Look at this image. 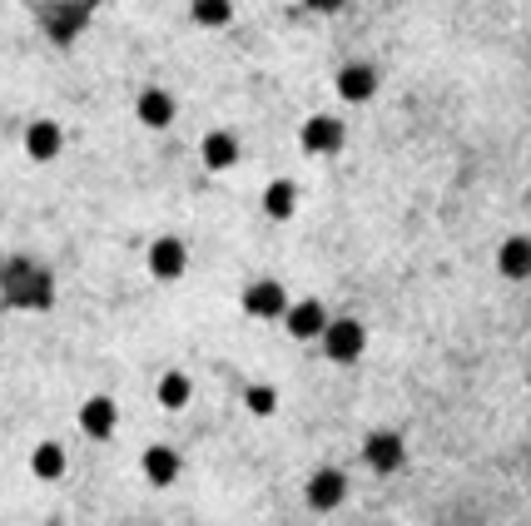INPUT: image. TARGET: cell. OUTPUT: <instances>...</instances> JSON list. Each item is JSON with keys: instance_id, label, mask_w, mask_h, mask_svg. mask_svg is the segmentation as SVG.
<instances>
[{"instance_id": "obj_1", "label": "cell", "mask_w": 531, "mask_h": 526, "mask_svg": "<svg viewBox=\"0 0 531 526\" xmlns=\"http://www.w3.org/2000/svg\"><path fill=\"white\" fill-rule=\"evenodd\" d=\"M318 343H323V358H328V363H343V368H348V363H358V358L368 353V328H363V318H333V313H328Z\"/></svg>"}, {"instance_id": "obj_2", "label": "cell", "mask_w": 531, "mask_h": 526, "mask_svg": "<svg viewBox=\"0 0 531 526\" xmlns=\"http://www.w3.org/2000/svg\"><path fill=\"white\" fill-rule=\"evenodd\" d=\"M303 502L313 512H338L348 502V472L343 467H318L308 482H303Z\"/></svg>"}, {"instance_id": "obj_3", "label": "cell", "mask_w": 531, "mask_h": 526, "mask_svg": "<svg viewBox=\"0 0 531 526\" xmlns=\"http://www.w3.org/2000/svg\"><path fill=\"white\" fill-rule=\"evenodd\" d=\"M75 422H80V432H85L90 442H110V437H115V427H120V407H115V397L95 393V397H85V402H80Z\"/></svg>"}, {"instance_id": "obj_4", "label": "cell", "mask_w": 531, "mask_h": 526, "mask_svg": "<svg viewBox=\"0 0 531 526\" xmlns=\"http://www.w3.org/2000/svg\"><path fill=\"white\" fill-rule=\"evenodd\" d=\"M343 120L338 115H308L303 125H298V144H303V154H338L343 149Z\"/></svg>"}, {"instance_id": "obj_5", "label": "cell", "mask_w": 531, "mask_h": 526, "mask_svg": "<svg viewBox=\"0 0 531 526\" xmlns=\"http://www.w3.org/2000/svg\"><path fill=\"white\" fill-rule=\"evenodd\" d=\"M149 273L159 278V283H174V278H184V268H189V249H184V239H174V234H159L154 244H149Z\"/></svg>"}, {"instance_id": "obj_6", "label": "cell", "mask_w": 531, "mask_h": 526, "mask_svg": "<svg viewBox=\"0 0 531 526\" xmlns=\"http://www.w3.org/2000/svg\"><path fill=\"white\" fill-rule=\"evenodd\" d=\"M333 90H338L343 105H368V100L378 95V70H373L368 60H353V65H343V70L333 75Z\"/></svg>"}, {"instance_id": "obj_7", "label": "cell", "mask_w": 531, "mask_h": 526, "mask_svg": "<svg viewBox=\"0 0 531 526\" xmlns=\"http://www.w3.org/2000/svg\"><path fill=\"white\" fill-rule=\"evenodd\" d=\"M298 343H318V333H323V323H328V308L318 303V298H288V308H283V318H278Z\"/></svg>"}, {"instance_id": "obj_8", "label": "cell", "mask_w": 531, "mask_h": 526, "mask_svg": "<svg viewBox=\"0 0 531 526\" xmlns=\"http://www.w3.org/2000/svg\"><path fill=\"white\" fill-rule=\"evenodd\" d=\"M283 308H288V288H283L278 278H254V283L244 288V313H249V318L273 323V318H283Z\"/></svg>"}, {"instance_id": "obj_9", "label": "cell", "mask_w": 531, "mask_h": 526, "mask_svg": "<svg viewBox=\"0 0 531 526\" xmlns=\"http://www.w3.org/2000/svg\"><path fill=\"white\" fill-rule=\"evenodd\" d=\"M174 95L169 90H159V85H149V90H139L134 95V120L144 125V130H169L174 125Z\"/></svg>"}, {"instance_id": "obj_10", "label": "cell", "mask_w": 531, "mask_h": 526, "mask_svg": "<svg viewBox=\"0 0 531 526\" xmlns=\"http://www.w3.org/2000/svg\"><path fill=\"white\" fill-rule=\"evenodd\" d=\"M139 472H144L149 487H174V482H179V452H174L169 442H149V447L139 452Z\"/></svg>"}, {"instance_id": "obj_11", "label": "cell", "mask_w": 531, "mask_h": 526, "mask_svg": "<svg viewBox=\"0 0 531 526\" xmlns=\"http://www.w3.org/2000/svg\"><path fill=\"white\" fill-rule=\"evenodd\" d=\"M363 457H368L373 472H398L402 462H407V442H402V432H368Z\"/></svg>"}, {"instance_id": "obj_12", "label": "cell", "mask_w": 531, "mask_h": 526, "mask_svg": "<svg viewBox=\"0 0 531 526\" xmlns=\"http://www.w3.org/2000/svg\"><path fill=\"white\" fill-rule=\"evenodd\" d=\"M20 144H25V154H30L35 164H50V159L65 149V130H60L55 120H30L25 134H20Z\"/></svg>"}, {"instance_id": "obj_13", "label": "cell", "mask_w": 531, "mask_h": 526, "mask_svg": "<svg viewBox=\"0 0 531 526\" xmlns=\"http://www.w3.org/2000/svg\"><path fill=\"white\" fill-rule=\"evenodd\" d=\"M239 139L229 130H209L204 134V144H199V159H204V169H214V174H224V169H234L239 164Z\"/></svg>"}, {"instance_id": "obj_14", "label": "cell", "mask_w": 531, "mask_h": 526, "mask_svg": "<svg viewBox=\"0 0 531 526\" xmlns=\"http://www.w3.org/2000/svg\"><path fill=\"white\" fill-rule=\"evenodd\" d=\"M497 268H502V278H512V283L531 278V239L527 234H512V239L497 249Z\"/></svg>"}, {"instance_id": "obj_15", "label": "cell", "mask_w": 531, "mask_h": 526, "mask_svg": "<svg viewBox=\"0 0 531 526\" xmlns=\"http://www.w3.org/2000/svg\"><path fill=\"white\" fill-rule=\"evenodd\" d=\"M293 209H298V189H293V179H268V189H264V214L268 219H273V224H288Z\"/></svg>"}, {"instance_id": "obj_16", "label": "cell", "mask_w": 531, "mask_h": 526, "mask_svg": "<svg viewBox=\"0 0 531 526\" xmlns=\"http://www.w3.org/2000/svg\"><path fill=\"white\" fill-rule=\"evenodd\" d=\"M154 397H159V407H164V412H184V407L194 402V383H189V373H164V378H159V388H154Z\"/></svg>"}, {"instance_id": "obj_17", "label": "cell", "mask_w": 531, "mask_h": 526, "mask_svg": "<svg viewBox=\"0 0 531 526\" xmlns=\"http://www.w3.org/2000/svg\"><path fill=\"white\" fill-rule=\"evenodd\" d=\"M30 472H35L40 482L65 477V447H60V442H35V447H30Z\"/></svg>"}, {"instance_id": "obj_18", "label": "cell", "mask_w": 531, "mask_h": 526, "mask_svg": "<svg viewBox=\"0 0 531 526\" xmlns=\"http://www.w3.org/2000/svg\"><path fill=\"white\" fill-rule=\"evenodd\" d=\"M189 15H194V25H204V30H224V25L234 20V0H194Z\"/></svg>"}, {"instance_id": "obj_19", "label": "cell", "mask_w": 531, "mask_h": 526, "mask_svg": "<svg viewBox=\"0 0 531 526\" xmlns=\"http://www.w3.org/2000/svg\"><path fill=\"white\" fill-rule=\"evenodd\" d=\"M244 407H249L254 417H273V412H278V393H273L268 383H254V388H244Z\"/></svg>"}]
</instances>
